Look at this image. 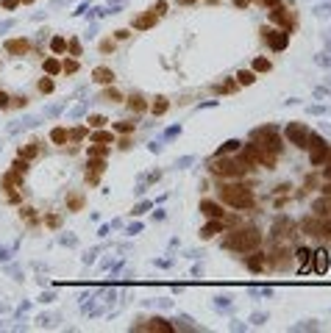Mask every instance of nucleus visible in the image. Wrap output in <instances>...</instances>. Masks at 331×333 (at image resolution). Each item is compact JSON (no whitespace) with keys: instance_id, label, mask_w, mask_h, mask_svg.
Returning <instances> with one entry per match:
<instances>
[{"instance_id":"27","label":"nucleus","mask_w":331,"mask_h":333,"mask_svg":"<svg viewBox=\"0 0 331 333\" xmlns=\"http://www.w3.org/2000/svg\"><path fill=\"white\" fill-rule=\"evenodd\" d=\"M50 50H53V53H64V50H67V39H64V36H53V39H50Z\"/></svg>"},{"instance_id":"1","label":"nucleus","mask_w":331,"mask_h":333,"mask_svg":"<svg viewBox=\"0 0 331 333\" xmlns=\"http://www.w3.org/2000/svg\"><path fill=\"white\" fill-rule=\"evenodd\" d=\"M217 197H220V203H226V206H231V208H240V211H251V208L256 206L253 192L242 184H220Z\"/></svg>"},{"instance_id":"24","label":"nucleus","mask_w":331,"mask_h":333,"mask_svg":"<svg viewBox=\"0 0 331 333\" xmlns=\"http://www.w3.org/2000/svg\"><path fill=\"white\" fill-rule=\"evenodd\" d=\"M100 100H106V103H120V100H123V95L115 89V86H108V89H103Z\"/></svg>"},{"instance_id":"29","label":"nucleus","mask_w":331,"mask_h":333,"mask_svg":"<svg viewBox=\"0 0 331 333\" xmlns=\"http://www.w3.org/2000/svg\"><path fill=\"white\" fill-rule=\"evenodd\" d=\"M242 147V142H237V139H231V142H226L223 147L217 150V155H229V153H234V150H240Z\"/></svg>"},{"instance_id":"44","label":"nucleus","mask_w":331,"mask_h":333,"mask_svg":"<svg viewBox=\"0 0 331 333\" xmlns=\"http://www.w3.org/2000/svg\"><path fill=\"white\" fill-rule=\"evenodd\" d=\"M48 225L50 228H59V217H48Z\"/></svg>"},{"instance_id":"37","label":"nucleus","mask_w":331,"mask_h":333,"mask_svg":"<svg viewBox=\"0 0 331 333\" xmlns=\"http://www.w3.org/2000/svg\"><path fill=\"white\" fill-rule=\"evenodd\" d=\"M0 108H3V111H6V108H12V97H9L3 89H0Z\"/></svg>"},{"instance_id":"4","label":"nucleus","mask_w":331,"mask_h":333,"mask_svg":"<svg viewBox=\"0 0 331 333\" xmlns=\"http://www.w3.org/2000/svg\"><path fill=\"white\" fill-rule=\"evenodd\" d=\"M253 144H259V147L270 150V153H276V155L284 150V144H281V139H278V133H276L273 125H267V128H256V131H253Z\"/></svg>"},{"instance_id":"13","label":"nucleus","mask_w":331,"mask_h":333,"mask_svg":"<svg viewBox=\"0 0 331 333\" xmlns=\"http://www.w3.org/2000/svg\"><path fill=\"white\" fill-rule=\"evenodd\" d=\"M220 231H223V220H209L200 228V239H214Z\"/></svg>"},{"instance_id":"41","label":"nucleus","mask_w":331,"mask_h":333,"mask_svg":"<svg viewBox=\"0 0 331 333\" xmlns=\"http://www.w3.org/2000/svg\"><path fill=\"white\" fill-rule=\"evenodd\" d=\"M115 36H117V39H128V36H131V34H128L126 28H120V31H115Z\"/></svg>"},{"instance_id":"25","label":"nucleus","mask_w":331,"mask_h":333,"mask_svg":"<svg viewBox=\"0 0 331 333\" xmlns=\"http://www.w3.org/2000/svg\"><path fill=\"white\" fill-rule=\"evenodd\" d=\"M45 72H48L50 78L59 75V72H61V61L59 59H45Z\"/></svg>"},{"instance_id":"6","label":"nucleus","mask_w":331,"mask_h":333,"mask_svg":"<svg viewBox=\"0 0 331 333\" xmlns=\"http://www.w3.org/2000/svg\"><path fill=\"white\" fill-rule=\"evenodd\" d=\"M262 39L270 45L273 50H284L289 45V31H273V28H262Z\"/></svg>"},{"instance_id":"38","label":"nucleus","mask_w":331,"mask_h":333,"mask_svg":"<svg viewBox=\"0 0 331 333\" xmlns=\"http://www.w3.org/2000/svg\"><path fill=\"white\" fill-rule=\"evenodd\" d=\"M12 106H14V108H25V106H28V97H25V95L12 97Z\"/></svg>"},{"instance_id":"7","label":"nucleus","mask_w":331,"mask_h":333,"mask_svg":"<svg viewBox=\"0 0 331 333\" xmlns=\"http://www.w3.org/2000/svg\"><path fill=\"white\" fill-rule=\"evenodd\" d=\"M200 214L209 217V220H226L223 206H220V203H214V200H200Z\"/></svg>"},{"instance_id":"16","label":"nucleus","mask_w":331,"mask_h":333,"mask_svg":"<svg viewBox=\"0 0 331 333\" xmlns=\"http://www.w3.org/2000/svg\"><path fill=\"white\" fill-rule=\"evenodd\" d=\"M128 108H131L134 114H142V111H148V103H145L142 95H131L128 97Z\"/></svg>"},{"instance_id":"12","label":"nucleus","mask_w":331,"mask_h":333,"mask_svg":"<svg viewBox=\"0 0 331 333\" xmlns=\"http://www.w3.org/2000/svg\"><path fill=\"white\" fill-rule=\"evenodd\" d=\"M328 153H331V147H328V144H320V147H312V155H309V164H312V166L325 164V161H328Z\"/></svg>"},{"instance_id":"31","label":"nucleus","mask_w":331,"mask_h":333,"mask_svg":"<svg viewBox=\"0 0 331 333\" xmlns=\"http://www.w3.org/2000/svg\"><path fill=\"white\" fill-rule=\"evenodd\" d=\"M270 70H273L270 59H256L253 61V72H270Z\"/></svg>"},{"instance_id":"18","label":"nucleus","mask_w":331,"mask_h":333,"mask_svg":"<svg viewBox=\"0 0 331 333\" xmlns=\"http://www.w3.org/2000/svg\"><path fill=\"white\" fill-rule=\"evenodd\" d=\"M92 142H97V144H115V133H112V131H100V128H97V131L92 133Z\"/></svg>"},{"instance_id":"17","label":"nucleus","mask_w":331,"mask_h":333,"mask_svg":"<svg viewBox=\"0 0 331 333\" xmlns=\"http://www.w3.org/2000/svg\"><path fill=\"white\" fill-rule=\"evenodd\" d=\"M86 153H89V158H106V155H108V144L92 142L89 147H86Z\"/></svg>"},{"instance_id":"9","label":"nucleus","mask_w":331,"mask_h":333,"mask_svg":"<svg viewBox=\"0 0 331 333\" xmlns=\"http://www.w3.org/2000/svg\"><path fill=\"white\" fill-rule=\"evenodd\" d=\"M92 78H95L97 83H103V86H112L117 75H115L112 67H95V70H92Z\"/></svg>"},{"instance_id":"26","label":"nucleus","mask_w":331,"mask_h":333,"mask_svg":"<svg viewBox=\"0 0 331 333\" xmlns=\"http://www.w3.org/2000/svg\"><path fill=\"white\" fill-rule=\"evenodd\" d=\"M145 330H159V333H170L173 325H167L164 319H153V325H145Z\"/></svg>"},{"instance_id":"8","label":"nucleus","mask_w":331,"mask_h":333,"mask_svg":"<svg viewBox=\"0 0 331 333\" xmlns=\"http://www.w3.org/2000/svg\"><path fill=\"white\" fill-rule=\"evenodd\" d=\"M270 20H273V23H278L284 31H292V17L287 14V9H284V6L270 9Z\"/></svg>"},{"instance_id":"21","label":"nucleus","mask_w":331,"mask_h":333,"mask_svg":"<svg viewBox=\"0 0 331 333\" xmlns=\"http://www.w3.org/2000/svg\"><path fill=\"white\" fill-rule=\"evenodd\" d=\"M67 139H70L67 128H53V131H50V142L53 144H67Z\"/></svg>"},{"instance_id":"35","label":"nucleus","mask_w":331,"mask_h":333,"mask_svg":"<svg viewBox=\"0 0 331 333\" xmlns=\"http://www.w3.org/2000/svg\"><path fill=\"white\" fill-rule=\"evenodd\" d=\"M67 206H70L72 211H81V206H84V197H78V195L70 197V200H67Z\"/></svg>"},{"instance_id":"39","label":"nucleus","mask_w":331,"mask_h":333,"mask_svg":"<svg viewBox=\"0 0 331 333\" xmlns=\"http://www.w3.org/2000/svg\"><path fill=\"white\" fill-rule=\"evenodd\" d=\"M112 50H115V42H112V39H103L100 42V53H112Z\"/></svg>"},{"instance_id":"30","label":"nucleus","mask_w":331,"mask_h":333,"mask_svg":"<svg viewBox=\"0 0 331 333\" xmlns=\"http://www.w3.org/2000/svg\"><path fill=\"white\" fill-rule=\"evenodd\" d=\"M36 89H39V92H42V95H50V92H53L56 89V86H53V78H42V81H39V83H36Z\"/></svg>"},{"instance_id":"22","label":"nucleus","mask_w":331,"mask_h":333,"mask_svg":"<svg viewBox=\"0 0 331 333\" xmlns=\"http://www.w3.org/2000/svg\"><path fill=\"white\" fill-rule=\"evenodd\" d=\"M20 155H23L25 161L36 158V155H39V142H28L25 147H20Z\"/></svg>"},{"instance_id":"2","label":"nucleus","mask_w":331,"mask_h":333,"mask_svg":"<svg viewBox=\"0 0 331 333\" xmlns=\"http://www.w3.org/2000/svg\"><path fill=\"white\" fill-rule=\"evenodd\" d=\"M223 244L229 250H237V253H253L262 244V233L256 228H237L223 239Z\"/></svg>"},{"instance_id":"23","label":"nucleus","mask_w":331,"mask_h":333,"mask_svg":"<svg viewBox=\"0 0 331 333\" xmlns=\"http://www.w3.org/2000/svg\"><path fill=\"white\" fill-rule=\"evenodd\" d=\"M117 133H123V136H128V133H134V128H137V122H131V119H120V122L112 125Z\"/></svg>"},{"instance_id":"36","label":"nucleus","mask_w":331,"mask_h":333,"mask_svg":"<svg viewBox=\"0 0 331 333\" xmlns=\"http://www.w3.org/2000/svg\"><path fill=\"white\" fill-rule=\"evenodd\" d=\"M86 131H89V128H75V131H70V139L72 142H81V139L86 136Z\"/></svg>"},{"instance_id":"40","label":"nucleus","mask_w":331,"mask_h":333,"mask_svg":"<svg viewBox=\"0 0 331 333\" xmlns=\"http://www.w3.org/2000/svg\"><path fill=\"white\" fill-rule=\"evenodd\" d=\"M67 48L72 50V56H78L81 53V48H78V42H67Z\"/></svg>"},{"instance_id":"10","label":"nucleus","mask_w":331,"mask_h":333,"mask_svg":"<svg viewBox=\"0 0 331 333\" xmlns=\"http://www.w3.org/2000/svg\"><path fill=\"white\" fill-rule=\"evenodd\" d=\"M248 267H251L253 272H265V269L270 267V258H267L265 253H256V250H253V256H248Z\"/></svg>"},{"instance_id":"33","label":"nucleus","mask_w":331,"mask_h":333,"mask_svg":"<svg viewBox=\"0 0 331 333\" xmlns=\"http://www.w3.org/2000/svg\"><path fill=\"white\" fill-rule=\"evenodd\" d=\"M61 72H67V75L78 72V61H75V59H64V61H61Z\"/></svg>"},{"instance_id":"15","label":"nucleus","mask_w":331,"mask_h":333,"mask_svg":"<svg viewBox=\"0 0 331 333\" xmlns=\"http://www.w3.org/2000/svg\"><path fill=\"white\" fill-rule=\"evenodd\" d=\"M156 14H153V12H148V14H142V17H137V20H134V28H137V31H148V28H153V25H156Z\"/></svg>"},{"instance_id":"20","label":"nucleus","mask_w":331,"mask_h":333,"mask_svg":"<svg viewBox=\"0 0 331 333\" xmlns=\"http://www.w3.org/2000/svg\"><path fill=\"white\" fill-rule=\"evenodd\" d=\"M167 108H170L167 97H156L153 106H151V114H153V117H162V114H167Z\"/></svg>"},{"instance_id":"14","label":"nucleus","mask_w":331,"mask_h":333,"mask_svg":"<svg viewBox=\"0 0 331 333\" xmlns=\"http://www.w3.org/2000/svg\"><path fill=\"white\" fill-rule=\"evenodd\" d=\"M314 272H328V250H317V253H314Z\"/></svg>"},{"instance_id":"28","label":"nucleus","mask_w":331,"mask_h":333,"mask_svg":"<svg viewBox=\"0 0 331 333\" xmlns=\"http://www.w3.org/2000/svg\"><path fill=\"white\" fill-rule=\"evenodd\" d=\"M106 122H108V119L103 117V114H92V117L86 119V128H95V131H97V128H103Z\"/></svg>"},{"instance_id":"42","label":"nucleus","mask_w":331,"mask_h":333,"mask_svg":"<svg viewBox=\"0 0 331 333\" xmlns=\"http://www.w3.org/2000/svg\"><path fill=\"white\" fill-rule=\"evenodd\" d=\"M234 6L237 9H248V6H251V0H234Z\"/></svg>"},{"instance_id":"32","label":"nucleus","mask_w":331,"mask_h":333,"mask_svg":"<svg viewBox=\"0 0 331 333\" xmlns=\"http://www.w3.org/2000/svg\"><path fill=\"white\" fill-rule=\"evenodd\" d=\"M12 170H14L17 175H25V173H28V161H25L23 155H17V161L12 164Z\"/></svg>"},{"instance_id":"34","label":"nucleus","mask_w":331,"mask_h":333,"mask_svg":"<svg viewBox=\"0 0 331 333\" xmlns=\"http://www.w3.org/2000/svg\"><path fill=\"white\" fill-rule=\"evenodd\" d=\"M151 12L156 14V17H162V14L167 12V0H159V3H153V6H151Z\"/></svg>"},{"instance_id":"46","label":"nucleus","mask_w":331,"mask_h":333,"mask_svg":"<svg viewBox=\"0 0 331 333\" xmlns=\"http://www.w3.org/2000/svg\"><path fill=\"white\" fill-rule=\"evenodd\" d=\"M328 269H331V253H328Z\"/></svg>"},{"instance_id":"3","label":"nucleus","mask_w":331,"mask_h":333,"mask_svg":"<svg viewBox=\"0 0 331 333\" xmlns=\"http://www.w3.org/2000/svg\"><path fill=\"white\" fill-rule=\"evenodd\" d=\"M248 170H251V164H245L242 158L234 161V158H226V155H214V161L209 164L211 175H217V178H231V181L242 178Z\"/></svg>"},{"instance_id":"11","label":"nucleus","mask_w":331,"mask_h":333,"mask_svg":"<svg viewBox=\"0 0 331 333\" xmlns=\"http://www.w3.org/2000/svg\"><path fill=\"white\" fill-rule=\"evenodd\" d=\"M31 48V42L28 39H9L6 42V53L9 56H25Z\"/></svg>"},{"instance_id":"45","label":"nucleus","mask_w":331,"mask_h":333,"mask_svg":"<svg viewBox=\"0 0 331 333\" xmlns=\"http://www.w3.org/2000/svg\"><path fill=\"white\" fill-rule=\"evenodd\" d=\"M3 6H6V9H14V6H17V0H6Z\"/></svg>"},{"instance_id":"43","label":"nucleus","mask_w":331,"mask_h":333,"mask_svg":"<svg viewBox=\"0 0 331 333\" xmlns=\"http://www.w3.org/2000/svg\"><path fill=\"white\" fill-rule=\"evenodd\" d=\"M262 3H265V9H276L278 6V0H262Z\"/></svg>"},{"instance_id":"5","label":"nucleus","mask_w":331,"mask_h":333,"mask_svg":"<svg viewBox=\"0 0 331 333\" xmlns=\"http://www.w3.org/2000/svg\"><path fill=\"white\" fill-rule=\"evenodd\" d=\"M309 128L303 122H289L287 125V139H289V144H295V147H301V150H306V142H309Z\"/></svg>"},{"instance_id":"19","label":"nucleus","mask_w":331,"mask_h":333,"mask_svg":"<svg viewBox=\"0 0 331 333\" xmlns=\"http://www.w3.org/2000/svg\"><path fill=\"white\" fill-rule=\"evenodd\" d=\"M237 83H240V86H251V83H256V72L253 70H240L237 72Z\"/></svg>"}]
</instances>
